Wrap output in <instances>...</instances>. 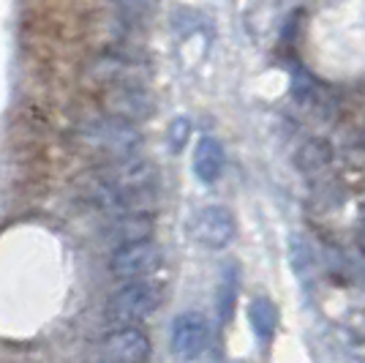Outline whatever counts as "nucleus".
I'll return each instance as SVG.
<instances>
[{
    "mask_svg": "<svg viewBox=\"0 0 365 363\" xmlns=\"http://www.w3.org/2000/svg\"><path fill=\"white\" fill-rule=\"evenodd\" d=\"M88 79L98 85V91L104 88H118V85H137L145 88L150 79V69L137 58H128L120 52H101L88 63Z\"/></svg>",
    "mask_w": 365,
    "mask_h": 363,
    "instance_id": "obj_4",
    "label": "nucleus"
},
{
    "mask_svg": "<svg viewBox=\"0 0 365 363\" xmlns=\"http://www.w3.org/2000/svg\"><path fill=\"white\" fill-rule=\"evenodd\" d=\"M235 216L227 211V208H221V205H207V208H202L197 211L194 216V222H191V235H194V241L199 246H205V249H227L229 243L235 241Z\"/></svg>",
    "mask_w": 365,
    "mask_h": 363,
    "instance_id": "obj_7",
    "label": "nucleus"
},
{
    "mask_svg": "<svg viewBox=\"0 0 365 363\" xmlns=\"http://www.w3.org/2000/svg\"><path fill=\"white\" fill-rule=\"evenodd\" d=\"M104 358L107 363H148L150 361V339L139 328H118L104 339Z\"/></svg>",
    "mask_w": 365,
    "mask_h": 363,
    "instance_id": "obj_9",
    "label": "nucleus"
},
{
    "mask_svg": "<svg viewBox=\"0 0 365 363\" xmlns=\"http://www.w3.org/2000/svg\"><path fill=\"white\" fill-rule=\"evenodd\" d=\"M248 322L257 333V339L262 344L273 342L275 331H278V309L270 298H254L248 306Z\"/></svg>",
    "mask_w": 365,
    "mask_h": 363,
    "instance_id": "obj_14",
    "label": "nucleus"
},
{
    "mask_svg": "<svg viewBox=\"0 0 365 363\" xmlns=\"http://www.w3.org/2000/svg\"><path fill=\"white\" fill-rule=\"evenodd\" d=\"M98 104L104 109V118L120 121L134 126L139 121H148L155 115V101L148 93V88L137 85H118V88H104L98 93Z\"/></svg>",
    "mask_w": 365,
    "mask_h": 363,
    "instance_id": "obj_5",
    "label": "nucleus"
},
{
    "mask_svg": "<svg viewBox=\"0 0 365 363\" xmlns=\"http://www.w3.org/2000/svg\"><path fill=\"white\" fill-rule=\"evenodd\" d=\"M161 265H164V252H161L158 243L153 241L120 246V249H115V254L109 259L112 276L123 279V282H145Z\"/></svg>",
    "mask_w": 365,
    "mask_h": 363,
    "instance_id": "obj_6",
    "label": "nucleus"
},
{
    "mask_svg": "<svg viewBox=\"0 0 365 363\" xmlns=\"http://www.w3.org/2000/svg\"><path fill=\"white\" fill-rule=\"evenodd\" d=\"M155 232V216L150 211H128L112 216L107 227V238H112V243L120 246H131V243H145L153 238Z\"/></svg>",
    "mask_w": 365,
    "mask_h": 363,
    "instance_id": "obj_10",
    "label": "nucleus"
},
{
    "mask_svg": "<svg viewBox=\"0 0 365 363\" xmlns=\"http://www.w3.org/2000/svg\"><path fill=\"white\" fill-rule=\"evenodd\" d=\"M210 342L207 319L199 312H182L172 322V349L182 361H197Z\"/></svg>",
    "mask_w": 365,
    "mask_h": 363,
    "instance_id": "obj_8",
    "label": "nucleus"
},
{
    "mask_svg": "<svg viewBox=\"0 0 365 363\" xmlns=\"http://www.w3.org/2000/svg\"><path fill=\"white\" fill-rule=\"evenodd\" d=\"M354 241H357V249L365 254V205H360L357 211V224H354Z\"/></svg>",
    "mask_w": 365,
    "mask_h": 363,
    "instance_id": "obj_18",
    "label": "nucleus"
},
{
    "mask_svg": "<svg viewBox=\"0 0 365 363\" xmlns=\"http://www.w3.org/2000/svg\"><path fill=\"white\" fill-rule=\"evenodd\" d=\"M158 166L150 159L131 156L120 161H109L85 178V197L101 211L128 213L148 211L150 199L155 202Z\"/></svg>",
    "mask_w": 365,
    "mask_h": 363,
    "instance_id": "obj_1",
    "label": "nucleus"
},
{
    "mask_svg": "<svg viewBox=\"0 0 365 363\" xmlns=\"http://www.w3.org/2000/svg\"><path fill=\"white\" fill-rule=\"evenodd\" d=\"M341 175H346L354 183H365V148L349 151L344 156V172Z\"/></svg>",
    "mask_w": 365,
    "mask_h": 363,
    "instance_id": "obj_17",
    "label": "nucleus"
},
{
    "mask_svg": "<svg viewBox=\"0 0 365 363\" xmlns=\"http://www.w3.org/2000/svg\"><path fill=\"white\" fill-rule=\"evenodd\" d=\"M188 139H191V121L188 118H175V121L169 123V134H167V145L169 151L175 153H182L185 151V145H188Z\"/></svg>",
    "mask_w": 365,
    "mask_h": 363,
    "instance_id": "obj_16",
    "label": "nucleus"
},
{
    "mask_svg": "<svg viewBox=\"0 0 365 363\" xmlns=\"http://www.w3.org/2000/svg\"><path fill=\"white\" fill-rule=\"evenodd\" d=\"M76 139L85 142L88 148H96L98 153H107L112 161L137 156L139 145H142V136L134 126L112 121V118H98V121L82 126L76 131Z\"/></svg>",
    "mask_w": 365,
    "mask_h": 363,
    "instance_id": "obj_3",
    "label": "nucleus"
},
{
    "mask_svg": "<svg viewBox=\"0 0 365 363\" xmlns=\"http://www.w3.org/2000/svg\"><path fill=\"white\" fill-rule=\"evenodd\" d=\"M363 145H365V134H363Z\"/></svg>",
    "mask_w": 365,
    "mask_h": 363,
    "instance_id": "obj_19",
    "label": "nucleus"
},
{
    "mask_svg": "<svg viewBox=\"0 0 365 363\" xmlns=\"http://www.w3.org/2000/svg\"><path fill=\"white\" fill-rule=\"evenodd\" d=\"M289 262H292V271L300 282H311L314 273H317V254L311 249V243L300 238V235H292L289 238Z\"/></svg>",
    "mask_w": 365,
    "mask_h": 363,
    "instance_id": "obj_15",
    "label": "nucleus"
},
{
    "mask_svg": "<svg viewBox=\"0 0 365 363\" xmlns=\"http://www.w3.org/2000/svg\"><path fill=\"white\" fill-rule=\"evenodd\" d=\"M224 172V145L215 136H202L194 151V175L202 183H215Z\"/></svg>",
    "mask_w": 365,
    "mask_h": 363,
    "instance_id": "obj_12",
    "label": "nucleus"
},
{
    "mask_svg": "<svg viewBox=\"0 0 365 363\" xmlns=\"http://www.w3.org/2000/svg\"><path fill=\"white\" fill-rule=\"evenodd\" d=\"M164 295L167 289L155 279L128 282L107 301V319L120 328H137L139 322H145L161 309Z\"/></svg>",
    "mask_w": 365,
    "mask_h": 363,
    "instance_id": "obj_2",
    "label": "nucleus"
},
{
    "mask_svg": "<svg viewBox=\"0 0 365 363\" xmlns=\"http://www.w3.org/2000/svg\"><path fill=\"white\" fill-rule=\"evenodd\" d=\"M333 159H335L333 145L324 136H311L294 153V166L303 175H322L327 166L333 164Z\"/></svg>",
    "mask_w": 365,
    "mask_h": 363,
    "instance_id": "obj_11",
    "label": "nucleus"
},
{
    "mask_svg": "<svg viewBox=\"0 0 365 363\" xmlns=\"http://www.w3.org/2000/svg\"><path fill=\"white\" fill-rule=\"evenodd\" d=\"M237 298H240V271L237 265L229 259L221 268V282H218V317L221 322H232L235 309H237Z\"/></svg>",
    "mask_w": 365,
    "mask_h": 363,
    "instance_id": "obj_13",
    "label": "nucleus"
}]
</instances>
